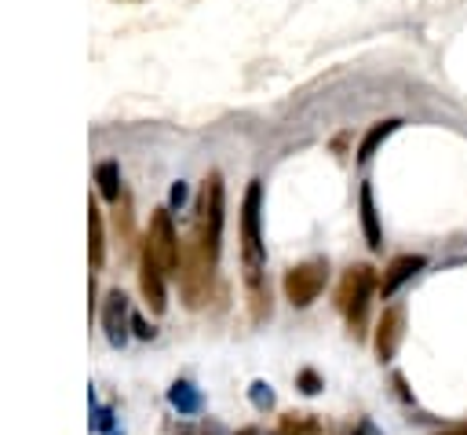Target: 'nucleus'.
<instances>
[{
	"instance_id": "obj_1",
	"label": "nucleus",
	"mask_w": 467,
	"mask_h": 435,
	"mask_svg": "<svg viewBox=\"0 0 467 435\" xmlns=\"http://www.w3.org/2000/svg\"><path fill=\"white\" fill-rule=\"evenodd\" d=\"M260 209H263V187L260 180L249 183L242 201V260H245V289L252 304V318H270V286H267V249L260 235Z\"/></svg>"
},
{
	"instance_id": "obj_2",
	"label": "nucleus",
	"mask_w": 467,
	"mask_h": 435,
	"mask_svg": "<svg viewBox=\"0 0 467 435\" xmlns=\"http://www.w3.org/2000/svg\"><path fill=\"white\" fill-rule=\"evenodd\" d=\"M380 293V279L369 263H355L343 271V279L336 286V307L343 311L350 333H366V318H369V300Z\"/></svg>"
},
{
	"instance_id": "obj_3",
	"label": "nucleus",
	"mask_w": 467,
	"mask_h": 435,
	"mask_svg": "<svg viewBox=\"0 0 467 435\" xmlns=\"http://www.w3.org/2000/svg\"><path fill=\"white\" fill-rule=\"evenodd\" d=\"M329 282V260H304V263H292L281 279V289H285V300L292 307H311L322 289Z\"/></svg>"
},
{
	"instance_id": "obj_4",
	"label": "nucleus",
	"mask_w": 467,
	"mask_h": 435,
	"mask_svg": "<svg viewBox=\"0 0 467 435\" xmlns=\"http://www.w3.org/2000/svg\"><path fill=\"white\" fill-rule=\"evenodd\" d=\"M146 249L157 256V263L164 267V275H180V271H183L180 235H175V224H172V212H168V209H157V212L150 216Z\"/></svg>"
},
{
	"instance_id": "obj_5",
	"label": "nucleus",
	"mask_w": 467,
	"mask_h": 435,
	"mask_svg": "<svg viewBox=\"0 0 467 435\" xmlns=\"http://www.w3.org/2000/svg\"><path fill=\"white\" fill-rule=\"evenodd\" d=\"M139 289H143V300L154 315H161L168 307V289H164V267L157 263V256L143 245V256H139Z\"/></svg>"
},
{
	"instance_id": "obj_6",
	"label": "nucleus",
	"mask_w": 467,
	"mask_h": 435,
	"mask_svg": "<svg viewBox=\"0 0 467 435\" xmlns=\"http://www.w3.org/2000/svg\"><path fill=\"white\" fill-rule=\"evenodd\" d=\"M102 330H106V341L113 348H121L128 341L132 315H128V297L121 289H110L106 300H102Z\"/></svg>"
},
{
	"instance_id": "obj_7",
	"label": "nucleus",
	"mask_w": 467,
	"mask_h": 435,
	"mask_svg": "<svg viewBox=\"0 0 467 435\" xmlns=\"http://www.w3.org/2000/svg\"><path fill=\"white\" fill-rule=\"evenodd\" d=\"M401 337H405V311L398 304L383 307V315L376 322V355H380V362H391L398 355Z\"/></svg>"
},
{
	"instance_id": "obj_8",
	"label": "nucleus",
	"mask_w": 467,
	"mask_h": 435,
	"mask_svg": "<svg viewBox=\"0 0 467 435\" xmlns=\"http://www.w3.org/2000/svg\"><path fill=\"white\" fill-rule=\"evenodd\" d=\"M427 267V256H413V253H405V256H394L391 263H387V271H383V279H380V297L383 300H391L409 279H413V275H420V271Z\"/></svg>"
},
{
	"instance_id": "obj_9",
	"label": "nucleus",
	"mask_w": 467,
	"mask_h": 435,
	"mask_svg": "<svg viewBox=\"0 0 467 435\" xmlns=\"http://www.w3.org/2000/svg\"><path fill=\"white\" fill-rule=\"evenodd\" d=\"M358 205H362V231H366V242L373 253L383 249V227H380V212H376V201H373V187L362 183L358 191Z\"/></svg>"
},
{
	"instance_id": "obj_10",
	"label": "nucleus",
	"mask_w": 467,
	"mask_h": 435,
	"mask_svg": "<svg viewBox=\"0 0 467 435\" xmlns=\"http://www.w3.org/2000/svg\"><path fill=\"white\" fill-rule=\"evenodd\" d=\"M168 403L180 410V417H194V413H201V406H205L201 392L190 385V380H175V385L168 388Z\"/></svg>"
},
{
	"instance_id": "obj_11",
	"label": "nucleus",
	"mask_w": 467,
	"mask_h": 435,
	"mask_svg": "<svg viewBox=\"0 0 467 435\" xmlns=\"http://www.w3.org/2000/svg\"><path fill=\"white\" fill-rule=\"evenodd\" d=\"M401 129V118H387V121H376L369 132H366V139H362V146H358V161H373V154L394 136Z\"/></svg>"
},
{
	"instance_id": "obj_12",
	"label": "nucleus",
	"mask_w": 467,
	"mask_h": 435,
	"mask_svg": "<svg viewBox=\"0 0 467 435\" xmlns=\"http://www.w3.org/2000/svg\"><path fill=\"white\" fill-rule=\"evenodd\" d=\"M95 183H99V194L106 201L121 198V169H117V161H102V165L95 169Z\"/></svg>"
},
{
	"instance_id": "obj_13",
	"label": "nucleus",
	"mask_w": 467,
	"mask_h": 435,
	"mask_svg": "<svg viewBox=\"0 0 467 435\" xmlns=\"http://www.w3.org/2000/svg\"><path fill=\"white\" fill-rule=\"evenodd\" d=\"M88 231H92V267L99 271L106 260V235H102V212L95 205L88 209Z\"/></svg>"
},
{
	"instance_id": "obj_14",
	"label": "nucleus",
	"mask_w": 467,
	"mask_h": 435,
	"mask_svg": "<svg viewBox=\"0 0 467 435\" xmlns=\"http://www.w3.org/2000/svg\"><path fill=\"white\" fill-rule=\"evenodd\" d=\"M278 435H318V421L311 413H288L281 421Z\"/></svg>"
},
{
	"instance_id": "obj_15",
	"label": "nucleus",
	"mask_w": 467,
	"mask_h": 435,
	"mask_svg": "<svg viewBox=\"0 0 467 435\" xmlns=\"http://www.w3.org/2000/svg\"><path fill=\"white\" fill-rule=\"evenodd\" d=\"M249 399H252V406L256 410H274V392H270V385H263V380H256V385L249 388Z\"/></svg>"
},
{
	"instance_id": "obj_16",
	"label": "nucleus",
	"mask_w": 467,
	"mask_h": 435,
	"mask_svg": "<svg viewBox=\"0 0 467 435\" xmlns=\"http://www.w3.org/2000/svg\"><path fill=\"white\" fill-rule=\"evenodd\" d=\"M296 385H300L304 395H318V392H322V377H318L314 369H304V373L296 377Z\"/></svg>"
},
{
	"instance_id": "obj_17",
	"label": "nucleus",
	"mask_w": 467,
	"mask_h": 435,
	"mask_svg": "<svg viewBox=\"0 0 467 435\" xmlns=\"http://www.w3.org/2000/svg\"><path fill=\"white\" fill-rule=\"evenodd\" d=\"M132 330H136V337H139V341H150V337L157 333L154 325H150L146 318H139V315H132Z\"/></svg>"
},
{
	"instance_id": "obj_18",
	"label": "nucleus",
	"mask_w": 467,
	"mask_h": 435,
	"mask_svg": "<svg viewBox=\"0 0 467 435\" xmlns=\"http://www.w3.org/2000/svg\"><path fill=\"white\" fill-rule=\"evenodd\" d=\"M183 201H187V187L175 183V187H172V205H183Z\"/></svg>"
},
{
	"instance_id": "obj_19",
	"label": "nucleus",
	"mask_w": 467,
	"mask_h": 435,
	"mask_svg": "<svg viewBox=\"0 0 467 435\" xmlns=\"http://www.w3.org/2000/svg\"><path fill=\"white\" fill-rule=\"evenodd\" d=\"M438 435H467V424H453V428H445V431H438Z\"/></svg>"
},
{
	"instance_id": "obj_20",
	"label": "nucleus",
	"mask_w": 467,
	"mask_h": 435,
	"mask_svg": "<svg viewBox=\"0 0 467 435\" xmlns=\"http://www.w3.org/2000/svg\"><path fill=\"white\" fill-rule=\"evenodd\" d=\"M238 435H260V428H245V431H238Z\"/></svg>"
}]
</instances>
